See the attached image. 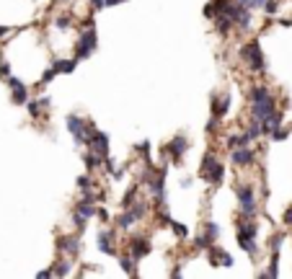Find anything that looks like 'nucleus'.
<instances>
[{
  "mask_svg": "<svg viewBox=\"0 0 292 279\" xmlns=\"http://www.w3.org/2000/svg\"><path fill=\"white\" fill-rule=\"evenodd\" d=\"M277 23H279V26H287V29H289V26H292V18H277Z\"/></svg>",
  "mask_w": 292,
  "mask_h": 279,
  "instance_id": "nucleus-52",
  "label": "nucleus"
},
{
  "mask_svg": "<svg viewBox=\"0 0 292 279\" xmlns=\"http://www.w3.org/2000/svg\"><path fill=\"white\" fill-rule=\"evenodd\" d=\"M202 233L207 235V241H210V243H217V238H220V225H217V222H212V220H207Z\"/></svg>",
  "mask_w": 292,
  "mask_h": 279,
  "instance_id": "nucleus-29",
  "label": "nucleus"
},
{
  "mask_svg": "<svg viewBox=\"0 0 292 279\" xmlns=\"http://www.w3.org/2000/svg\"><path fill=\"white\" fill-rule=\"evenodd\" d=\"M171 230H174V235L179 238V241H189V227H186L184 222L174 220V222H171Z\"/></svg>",
  "mask_w": 292,
  "mask_h": 279,
  "instance_id": "nucleus-34",
  "label": "nucleus"
},
{
  "mask_svg": "<svg viewBox=\"0 0 292 279\" xmlns=\"http://www.w3.org/2000/svg\"><path fill=\"white\" fill-rule=\"evenodd\" d=\"M72 23H75V18H72L70 13H60V16H55V26H57V29H62V31L72 29Z\"/></svg>",
  "mask_w": 292,
  "mask_h": 279,
  "instance_id": "nucleus-33",
  "label": "nucleus"
},
{
  "mask_svg": "<svg viewBox=\"0 0 292 279\" xmlns=\"http://www.w3.org/2000/svg\"><path fill=\"white\" fill-rule=\"evenodd\" d=\"M235 3H238V6H248V8H251V0H235Z\"/></svg>",
  "mask_w": 292,
  "mask_h": 279,
  "instance_id": "nucleus-53",
  "label": "nucleus"
},
{
  "mask_svg": "<svg viewBox=\"0 0 292 279\" xmlns=\"http://www.w3.org/2000/svg\"><path fill=\"white\" fill-rule=\"evenodd\" d=\"M83 163H86L88 173H93V171H104V155H99L96 150H88L86 155H83Z\"/></svg>",
  "mask_w": 292,
  "mask_h": 279,
  "instance_id": "nucleus-22",
  "label": "nucleus"
},
{
  "mask_svg": "<svg viewBox=\"0 0 292 279\" xmlns=\"http://www.w3.org/2000/svg\"><path fill=\"white\" fill-rule=\"evenodd\" d=\"M0 78H3V81H8V78H11V65L6 60H0Z\"/></svg>",
  "mask_w": 292,
  "mask_h": 279,
  "instance_id": "nucleus-43",
  "label": "nucleus"
},
{
  "mask_svg": "<svg viewBox=\"0 0 292 279\" xmlns=\"http://www.w3.org/2000/svg\"><path fill=\"white\" fill-rule=\"evenodd\" d=\"M212 23H215V34H217V36H223V39H225V36H228V34L235 29V23H233V21L225 16V13H223V16H217Z\"/></svg>",
  "mask_w": 292,
  "mask_h": 279,
  "instance_id": "nucleus-25",
  "label": "nucleus"
},
{
  "mask_svg": "<svg viewBox=\"0 0 292 279\" xmlns=\"http://www.w3.org/2000/svg\"><path fill=\"white\" fill-rule=\"evenodd\" d=\"M186 150H189V137L184 135V132H179L174 140H168L163 147H160V158H163V163L165 161H171V163H181V158L186 155Z\"/></svg>",
  "mask_w": 292,
  "mask_h": 279,
  "instance_id": "nucleus-4",
  "label": "nucleus"
},
{
  "mask_svg": "<svg viewBox=\"0 0 292 279\" xmlns=\"http://www.w3.org/2000/svg\"><path fill=\"white\" fill-rule=\"evenodd\" d=\"M277 109V98L274 96H269V98H264V101H259V104H254L251 109H248V122H264V116L266 114H272Z\"/></svg>",
  "mask_w": 292,
  "mask_h": 279,
  "instance_id": "nucleus-11",
  "label": "nucleus"
},
{
  "mask_svg": "<svg viewBox=\"0 0 292 279\" xmlns=\"http://www.w3.org/2000/svg\"><path fill=\"white\" fill-rule=\"evenodd\" d=\"M181 274H184V269H181V264H176V266L171 269V276H174V279H179Z\"/></svg>",
  "mask_w": 292,
  "mask_h": 279,
  "instance_id": "nucleus-49",
  "label": "nucleus"
},
{
  "mask_svg": "<svg viewBox=\"0 0 292 279\" xmlns=\"http://www.w3.org/2000/svg\"><path fill=\"white\" fill-rule=\"evenodd\" d=\"M78 57H70V60H60V57H52V65H55V70L60 72V75H72L75 72V67H78Z\"/></svg>",
  "mask_w": 292,
  "mask_h": 279,
  "instance_id": "nucleus-23",
  "label": "nucleus"
},
{
  "mask_svg": "<svg viewBox=\"0 0 292 279\" xmlns=\"http://www.w3.org/2000/svg\"><path fill=\"white\" fill-rule=\"evenodd\" d=\"M282 124H284V114H282V109H274L272 114H266V116H264V122H261V135H264V137H269V135H272V132H277Z\"/></svg>",
  "mask_w": 292,
  "mask_h": 279,
  "instance_id": "nucleus-14",
  "label": "nucleus"
},
{
  "mask_svg": "<svg viewBox=\"0 0 292 279\" xmlns=\"http://www.w3.org/2000/svg\"><path fill=\"white\" fill-rule=\"evenodd\" d=\"M80 233H62L57 235V253L62 256H70V259H78L80 256Z\"/></svg>",
  "mask_w": 292,
  "mask_h": 279,
  "instance_id": "nucleus-6",
  "label": "nucleus"
},
{
  "mask_svg": "<svg viewBox=\"0 0 292 279\" xmlns=\"http://www.w3.org/2000/svg\"><path fill=\"white\" fill-rule=\"evenodd\" d=\"M96 49H99V31H96V26L93 29H83L80 36H78V42H75V57L78 60H88Z\"/></svg>",
  "mask_w": 292,
  "mask_h": 279,
  "instance_id": "nucleus-5",
  "label": "nucleus"
},
{
  "mask_svg": "<svg viewBox=\"0 0 292 279\" xmlns=\"http://www.w3.org/2000/svg\"><path fill=\"white\" fill-rule=\"evenodd\" d=\"M65 127H67V132L72 135L75 145H88L91 135L99 130L91 119H83V116H78V114H70V116L65 119Z\"/></svg>",
  "mask_w": 292,
  "mask_h": 279,
  "instance_id": "nucleus-2",
  "label": "nucleus"
},
{
  "mask_svg": "<svg viewBox=\"0 0 292 279\" xmlns=\"http://www.w3.org/2000/svg\"><path fill=\"white\" fill-rule=\"evenodd\" d=\"M225 147H228V150H235V147H238V135H228V137H225Z\"/></svg>",
  "mask_w": 292,
  "mask_h": 279,
  "instance_id": "nucleus-44",
  "label": "nucleus"
},
{
  "mask_svg": "<svg viewBox=\"0 0 292 279\" xmlns=\"http://www.w3.org/2000/svg\"><path fill=\"white\" fill-rule=\"evenodd\" d=\"M238 246H240L248 256H251L254 261L259 259V251H261V248H259V243H256V238H251V241H243V243H238Z\"/></svg>",
  "mask_w": 292,
  "mask_h": 279,
  "instance_id": "nucleus-31",
  "label": "nucleus"
},
{
  "mask_svg": "<svg viewBox=\"0 0 292 279\" xmlns=\"http://www.w3.org/2000/svg\"><path fill=\"white\" fill-rule=\"evenodd\" d=\"M272 96V91H269V86H264V83H259V86H251L246 91V98H248V106H254V104H259V101H264V98H269Z\"/></svg>",
  "mask_w": 292,
  "mask_h": 279,
  "instance_id": "nucleus-20",
  "label": "nucleus"
},
{
  "mask_svg": "<svg viewBox=\"0 0 292 279\" xmlns=\"http://www.w3.org/2000/svg\"><path fill=\"white\" fill-rule=\"evenodd\" d=\"M36 276H39V279H47V276H55V271H52V266H47V269H41Z\"/></svg>",
  "mask_w": 292,
  "mask_h": 279,
  "instance_id": "nucleus-48",
  "label": "nucleus"
},
{
  "mask_svg": "<svg viewBox=\"0 0 292 279\" xmlns=\"http://www.w3.org/2000/svg\"><path fill=\"white\" fill-rule=\"evenodd\" d=\"M238 57L240 62L251 70V72H266V55L261 49V42L254 36V39H248L246 44H240L238 49Z\"/></svg>",
  "mask_w": 292,
  "mask_h": 279,
  "instance_id": "nucleus-1",
  "label": "nucleus"
},
{
  "mask_svg": "<svg viewBox=\"0 0 292 279\" xmlns=\"http://www.w3.org/2000/svg\"><path fill=\"white\" fill-rule=\"evenodd\" d=\"M52 3L57 6V3H70V0H52Z\"/></svg>",
  "mask_w": 292,
  "mask_h": 279,
  "instance_id": "nucleus-54",
  "label": "nucleus"
},
{
  "mask_svg": "<svg viewBox=\"0 0 292 279\" xmlns=\"http://www.w3.org/2000/svg\"><path fill=\"white\" fill-rule=\"evenodd\" d=\"M264 3H266V0H251V8L256 11V8H264Z\"/></svg>",
  "mask_w": 292,
  "mask_h": 279,
  "instance_id": "nucleus-51",
  "label": "nucleus"
},
{
  "mask_svg": "<svg viewBox=\"0 0 292 279\" xmlns=\"http://www.w3.org/2000/svg\"><path fill=\"white\" fill-rule=\"evenodd\" d=\"M210 246H212V243L207 241V235H204V233H202V235H197L194 241H191V251H207Z\"/></svg>",
  "mask_w": 292,
  "mask_h": 279,
  "instance_id": "nucleus-37",
  "label": "nucleus"
},
{
  "mask_svg": "<svg viewBox=\"0 0 292 279\" xmlns=\"http://www.w3.org/2000/svg\"><path fill=\"white\" fill-rule=\"evenodd\" d=\"M204 181H210L212 186H220V184L225 181V166H223V163H217L210 173H207V179H204Z\"/></svg>",
  "mask_w": 292,
  "mask_h": 279,
  "instance_id": "nucleus-28",
  "label": "nucleus"
},
{
  "mask_svg": "<svg viewBox=\"0 0 292 279\" xmlns=\"http://www.w3.org/2000/svg\"><path fill=\"white\" fill-rule=\"evenodd\" d=\"M217 163H220V161H217V155H215L212 150H210V153H204L202 163H199V179H207V173H210Z\"/></svg>",
  "mask_w": 292,
  "mask_h": 279,
  "instance_id": "nucleus-24",
  "label": "nucleus"
},
{
  "mask_svg": "<svg viewBox=\"0 0 292 279\" xmlns=\"http://www.w3.org/2000/svg\"><path fill=\"white\" fill-rule=\"evenodd\" d=\"M116 168H119V166H116V161H114L111 155H106V158H104V171H106V176H109V179L116 173Z\"/></svg>",
  "mask_w": 292,
  "mask_h": 279,
  "instance_id": "nucleus-40",
  "label": "nucleus"
},
{
  "mask_svg": "<svg viewBox=\"0 0 292 279\" xmlns=\"http://www.w3.org/2000/svg\"><path fill=\"white\" fill-rule=\"evenodd\" d=\"M88 150H96L99 155H109V135L106 132H101V130H96L93 135H91V140H88V145H86Z\"/></svg>",
  "mask_w": 292,
  "mask_h": 279,
  "instance_id": "nucleus-16",
  "label": "nucleus"
},
{
  "mask_svg": "<svg viewBox=\"0 0 292 279\" xmlns=\"http://www.w3.org/2000/svg\"><path fill=\"white\" fill-rule=\"evenodd\" d=\"M91 3V11H104L106 8V0H88Z\"/></svg>",
  "mask_w": 292,
  "mask_h": 279,
  "instance_id": "nucleus-46",
  "label": "nucleus"
},
{
  "mask_svg": "<svg viewBox=\"0 0 292 279\" xmlns=\"http://www.w3.org/2000/svg\"><path fill=\"white\" fill-rule=\"evenodd\" d=\"M284 241H287V233H274L272 238H269V251H282V246H284Z\"/></svg>",
  "mask_w": 292,
  "mask_h": 279,
  "instance_id": "nucleus-32",
  "label": "nucleus"
},
{
  "mask_svg": "<svg viewBox=\"0 0 292 279\" xmlns=\"http://www.w3.org/2000/svg\"><path fill=\"white\" fill-rule=\"evenodd\" d=\"M289 130H292V127H287V124H282V127H279V130H277V132H272V135H269V137H272V140H274V142H282V140H284V137H287V135H289Z\"/></svg>",
  "mask_w": 292,
  "mask_h": 279,
  "instance_id": "nucleus-41",
  "label": "nucleus"
},
{
  "mask_svg": "<svg viewBox=\"0 0 292 279\" xmlns=\"http://www.w3.org/2000/svg\"><path fill=\"white\" fill-rule=\"evenodd\" d=\"M220 124H223V119L212 114V116H210V122H207V127H204V130H207V135H212V137H215V135H217V130H220Z\"/></svg>",
  "mask_w": 292,
  "mask_h": 279,
  "instance_id": "nucleus-38",
  "label": "nucleus"
},
{
  "mask_svg": "<svg viewBox=\"0 0 292 279\" xmlns=\"http://www.w3.org/2000/svg\"><path fill=\"white\" fill-rule=\"evenodd\" d=\"M86 225H88V217L80 215L78 210H72V227H75V233H83V230H86Z\"/></svg>",
  "mask_w": 292,
  "mask_h": 279,
  "instance_id": "nucleus-35",
  "label": "nucleus"
},
{
  "mask_svg": "<svg viewBox=\"0 0 292 279\" xmlns=\"http://www.w3.org/2000/svg\"><path fill=\"white\" fill-rule=\"evenodd\" d=\"M235 196H238V210H240L243 217H256L259 215V202H256L254 184H248V181L235 184Z\"/></svg>",
  "mask_w": 292,
  "mask_h": 279,
  "instance_id": "nucleus-3",
  "label": "nucleus"
},
{
  "mask_svg": "<svg viewBox=\"0 0 292 279\" xmlns=\"http://www.w3.org/2000/svg\"><path fill=\"white\" fill-rule=\"evenodd\" d=\"M233 3V0H210L204 8H202V13H204V18H210V21H215L217 16H223L225 11H228V6Z\"/></svg>",
  "mask_w": 292,
  "mask_h": 279,
  "instance_id": "nucleus-17",
  "label": "nucleus"
},
{
  "mask_svg": "<svg viewBox=\"0 0 292 279\" xmlns=\"http://www.w3.org/2000/svg\"><path fill=\"white\" fill-rule=\"evenodd\" d=\"M78 189H80L83 194L96 191V181H93V176H91V173H86V176H78Z\"/></svg>",
  "mask_w": 292,
  "mask_h": 279,
  "instance_id": "nucleus-30",
  "label": "nucleus"
},
{
  "mask_svg": "<svg viewBox=\"0 0 292 279\" xmlns=\"http://www.w3.org/2000/svg\"><path fill=\"white\" fill-rule=\"evenodd\" d=\"M207 261H210L212 266H233L235 261H233V256L223 248V246H217V243H212L210 248H207Z\"/></svg>",
  "mask_w": 292,
  "mask_h": 279,
  "instance_id": "nucleus-12",
  "label": "nucleus"
},
{
  "mask_svg": "<svg viewBox=\"0 0 292 279\" xmlns=\"http://www.w3.org/2000/svg\"><path fill=\"white\" fill-rule=\"evenodd\" d=\"M119 266H121V271L127 274V276H140V269H137V259H135L130 251L119 253Z\"/></svg>",
  "mask_w": 292,
  "mask_h": 279,
  "instance_id": "nucleus-19",
  "label": "nucleus"
},
{
  "mask_svg": "<svg viewBox=\"0 0 292 279\" xmlns=\"http://www.w3.org/2000/svg\"><path fill=\"white\" fill-rule=\"evenodd\" d=\"M230 111V93L225 91V93H212V98H210V114H215V116H225Z\"/></svg>",
  "mask_w": 292,
  "mask_h": 279,
  "instance_id": "nucleus-15",
  "label": "nucleus"
},
{
  "mask_svg": "<svg viewBox=\"0 0 292 279\" xmlns=\"http://www.w3.org/2000/svg\"><path fill=\"white\" fill-rule=\"evenodd\" d=\"M140 220L135 217V212L127 207V210H121V215L119 217H114V225H116V230H132L135 225H137Z\"/></svg>",
  "mask_w": 292,
  "mask_h": 279,
  "instance_id": "nucleus-21",
  "label": "nucleus"
},
{
  "mask_svg": "<svg viewBox=\"0 0 292 279\" xmlns=\"http://www.w3.org/2000/svg\"><path fill=\"white\" fill-rule=\"evenodd\" d=\"M127 251H130L137 261H142L145 256L153 253V243H150L148 235H132L130 241H127Z\"/></svg>",
  "mask_w": 292,
  "mask_h": 279,
  "instance_id": "nucleus-8",
  "label": "nucleus"
},
{
  "mask_svg": "<svg viewBox=\"0 0 292 279\" xmlns=\"http://www.w3.org/2000/svg\"><path fill=\"white\" fill-rule=\"evenodd\" d=\"M6 83L11 86V101H13L16 106H21V104H26V101H29V88H26V86L21 83V78L11 75Z\"/></svg>",
  "mask_w": 292,
  "mask_h": 279,
  "instance_id": "nucleus-13",
  "label": "nucleus"
},
{
  "mask_svg": "<svg viewBox=\"0 0 292 279\" xmlns=\"http://www.w3.org/2000/svg\"><path fill=\"white\" fill-rule=\"evenodd\" d=\"M135 153L142 155V161H153V158H150V142H148V140H145V142H137V145H135Z\"/></svg>",
  "mask_w": 292,
  "mask_h": 279,
  "instance_id": "nucleus-39",
  "label": "nucleus"
},
{
  "mask_svg": "<svg viewBox=\"0 0 292 279\" xmlns=\"http://www.w3.org/2000/svg\"><path fill=\"white\" fill-rule=\"evenodd\" d=\"M230 163H233L235 168H248V166H254V163H256V150H254L251 145L230 150Z\"/></svg>",
  "mask_w": 292,
  "mask_h": 279,
  "instance_id": "nucleus-10",
  "label": "nucleus"
},
{
  "mask_svg": "<svg viewBox=\"0 0 292 279\" xmlns=\"http://www.w3.org/2000/svg\"><path fill=\"white\" fill-rule=\"evenodd\" d=\"M50 96H39V98H29L26 101V109H29V114H31V119H39L41 116V111H47L50 109Z\"/></svg>",
  "mask_w": 292,
  "mask_h": 279,
  "instance_id": "nucleus-18",
  "label": "nucleus"
},
{
  "mask_svg": "<svg viewBox=\"0 0 292 279\" xmlns=\"http://www.w3.org/2000/svg\"><path fill=\"white\" fill-rule=\"evenodd\" d=\"M277 11H279V0H266L264 3V13L266 16H277Z\"/></svg>",
  "mask_w": 292,
  "mask_h": 279,
  "instance_id": "nucleus-42",
  "label": "nucleus"
},
{
  "mask_svg": "<svg viewBox=\"0 0 292 279\" xmlns=\"http://www.w3.org/2000/svg\"><path fill=\"white\" fill-rule=\"evenodd\" d=\"M282 222H284L287 227H292V205L284 210V217H282Z\"/></svg>",
  "mask_w": 292,
  "mask_h": 279,
  "instance_id": "nucleus-47",
  "label": "nucleus"
},
{
  "mask_svg": "<svg viewBox=\"0 0 292 279\" xmlns=\"http://www.w3.org/2000/svg\"><path fill=\"white\" fill-rule=\"evenodd\" d=\"M140 186H142V184H132V186H130L127 191H124V196H121V202H119V205H121V210H127V207H132V205L137 202V199H140Z\"/></svg>",
  "mask_w": 292,
  "mask_h": 279,
  "instance_id": "nucleus-26",
  "label": "nucleus"
},
{
  "mask_svg": "<svg viewBox=\"0 0 292 279\" xmlns=\"http://www.w3.org/2000/svg\"><path fill=\"white\" fill-rule=\"evenodd\" d=\"M52 271H55V276H70V256H62L60 253V259L52 264Z\"/></svg>",
  "mask_w": 292,
  "mask_h": 279,
  "instance_id": "nucleus-27",
  "label": "nucleus"
},
{
  "mask_svg": "<svg viewBox=\"0 0 292 279\" xmlns=\"http://www.w3.org/2000/svg\"><path fill=\"white\" fill-rule=\"evenodd\" d=\"M99 251L106 256H119V246H116V230L114 227H104L99 233V241H96Z\"/></svg>",
  "mask_w": 292,
  "mask_h": 279,
  "instance_id": "nucleus-9",
  "label": "nucleus"
},
{
  "mask_svg": "<svg viewBox=\"0 0 292 279\" xmlns=\"http://www.w3.org/2000/svg\"><path fill=\"white\" fill-rule=\"evenodd\" d=\"M57 75H60V72L55 70V65H50V67H47L44 72H41V78H39V88H41V86H47V83H52Z\"/></svg>",
  "mask_w": 292,
  "mask_h": 279,
  "instance_id": "nucleus-36",
  "label": "nucleus"
},
{
  "mask_svg": "<svg viewBox=\"0 0 292 279\" xmlns=\"http://www.w3.org/2000/svg\"><path fill=\"white\" fill-rule=\"evenodd\" d=\"M259 235V222H256V217H238L235 220V241L238 243H243V241H251V238H256Z\"/></svg>",
  "mask_w": 292,
  "mask_h": 279,
  "instance_id": "nucleus-7",
  "label": "nucleus"
},
{
  "mask_svg": "<svg viewBox=\"0 0 292 279\" xmlns=\"http://www.w3.org/2000/svg\"><path fill=\"white\" fill-rule=\"evenodd\" d=\"M121 3H127V0H106V8H114V6H121Z\"/></svg>",
  "mask_w": 292,
  "mask_h": 279,
  "instance_id": "nucleus-50",
  "label": "nucleus"
},
{
  "mask_svg": "<svg viewBox=\"0 0 292 279\" xmlns=\"http://www.w3.org/2000/svg\"><path fill=\"white\" fill-rule=\"evenodd\" d=\"M96 217H99L101 222H111V215H109V210H106V207H99V212H96Z\"/></svg>",
  "mask_w": 292,
  "mask_h": 279,
  "instance_id": "nucleus-45",
  "label": "nucleus"
}]
</instances>
